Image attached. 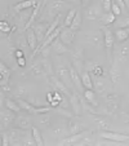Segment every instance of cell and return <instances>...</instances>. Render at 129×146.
<instances>
[{
    "mask_svg": "<svg viewBox=\"0 0 129 146\" xmlns=\"http://www.w3.org/2000/svg\"><path fill=\"white\" fill-rule=\"evenodd\" d=\"M31 136H32V138H34V141H35L36 146H44L43 136H41L40 131H39L36 127H32V128H31Z\"/></svg>",
    "mask_w": 129,
    "mask_h": 146,
    "instance_id": "obj_25",
    "label": "cell"
},
{
    "mask_svg": "<svg viewBox=\"0 0 129 146\" xmlns=\"http://www.w3.org/2000/svg\"><path fill=\"white\" fill-rule=\"evenodd\" d=\"M53 135H54L56 137H60V136H66V129H65V128H56V129L53 131Z\"/></svg>",
    "mask_w": 129,
    "mask_h": 146,
    "instance_id": "obj_46",
    "label": "cell"
},
{
    "mask_svg": "<svg viewBox=\"0 0 129 146\" xmlns=\"http://www.w3.org/2000/svg\"><path fill=\"white\" fill-rule=\"evenodd\" d=\"M114 1H115V3L121 8V11H123V14L124 13H128V9H126V5H125V1H124V0H114Z\"/></svg>",
    "mask_w": 129,
    "mask_h": 146,
    "instance_id": "obj_45",
    "label": "cell"
},
{
    "mask_svg": "<svg viewBox=\"0 0 129 146\" xmlns=\"http://www.w3.org/2000/svg\"><path fill=\"white\" fill-rule=\"evenodd\" d=\"M106 104H119V96L114 92H110V93H106L103 96Z\"/></svg>",
    "mask_w": 129,
    "mask_h": 146,
    "instance_id": "obj_33",
    "label": "cell"
},
{
    "mask_svg": "<svg viewBox=\"0 0 129 146\" xmlns=\"http://www.w3.org/2000/svg\"><path fill=\"white\" fill-rule=\"evenodd\" d=\"M47 100H48V102H52L53 100H54V97H53V93H52V92H48V93H47Z\"/></svg>",
    "mask_w": 129,
    "mask_h": 146,
    "instance_id": "obj_49",
    "label": "cell"
},
{
    "mask_svg": "<svg viewBox=\"0 0 129 146\" xmlns=\"http://www.w3.org/2000/svg\"><path fill=\"white\" fill-rule=\"evenodd\" d=\"M0 72H1V86H7L8 84V80L11 78V74H12V70L8 69L5 66V64H0Z\"/></svg>",
    "mask_w": 129,
    "mask_h": 146,
    "instance_id": "obj_21",
    "label": "cell"
},
{
    "mask_svg": "<svg viewBox=\"0 0 129 146\" xmlns=\"http://www.w3.org/2000/svg\"><path fill=\"white\" fill-rule=\"evenodd\" d=\"M57 74L58 78L62 80L65 84H66L69 88H72L71 84H74L71 80V76H70V69L67 66H63V65H58L57 66Z\"/></svg>",
    "mask_w": 129,
    "mask_h": 146,
    "instance_id": "obj_5",
    "label": "cell"
},
{
    "mask_svg": "<svg viewBox=\"0 0 129 146\" xmlns=\"http://www.w3.org/2000/svg\"><path fill=\"white\" fill-rule=\"evenodd\" d=\"M49 25L50 23H48V22H40V23H36V25L32 27V30L35 31V34H36V38H38V40H39V45L44 41Z\"/></svg>",
    "mask_w": 129,
    "mask_h": 146,
    "instance_id": "obj_6",
    "label": "cell"
},
{
    "mask_svg": "<svg viewBox=\"0 0 129 146\" xmlns=\"http://www.w3.org/2000/svg\"><path fill=\"white\" fill-rule=\"evenodd\" d=\"M94 121L98 124V127L101 128L102 131H111V128H110V121H107L106 119L96 116V118H94Z\"/></svg>",
    "mask_w": 129,
    "mask_h": 146,
    "instance_id": "obj_29",
    "label": "cell"
},
{
    "mask_svg": "<svg viewBox=\"0 0 129 146\" xmlns=\"http://www.w3.org/2000/svg\"><path fill=\"white\" fill-rule=\"evenodd\" d=\"M88 131H81V132L76 133V135H71L70 137H66L63 141H61V145H65V143H77L80 140H83V138L87 137V135H88Z\"/></svg>",
    "mask_w": 129,
    "mask_h": 146,
    "instance_id": "obj_14",
    "label": "cell"
},
{
    "mask_svg": "<svg viewBox=\"0 0 129 146\" xmlns=\"http://www.w3.org/2000/svg\"><path fill=\"white\" fill-rule=\"evenodd\" d=\"M84 98L92 106H98V101L96 98V93L93 89H84Z\"/></svg>",
    "mask_w": 129,
    "mask_h": 146,
    "instance_id": "obj_24",
    "label": "cell"
},
{
    "mask_svg": "<svg viewBox=\"0 0 129 146\" xmlns=\"http://www.w3.org/2000/svg\"><path fill=\"white\" fill-rule=\"evenodd\" d=\"M72 66L75 67V70H76L77 72H81L83 69H84V64H83V60H72ZM83 74V72H81Z\"/></svg>",
    "mask_w": 129,
    "mask_h": 146,
    "instance_id": "obj_37",
    "label": "cell"
},
{
    "mask_svg": "<svg viewBox=\"0 0 129 146\" xmlns=\"http://www.w3.org/2000/svg\"><path fill=\"white\" fill-rule=\"evenodd\" d=\"M111 5H112V0H102L103 12H111Z\"/></svg>",
    "mask_w": 129,
    "mask_h": 146,
    "instance_id": "obj_41",
    "label": "cell"
},
{
    "mask_svg": "<svg viewBox=\"0 0 129 146\" xmlns=\"http://www.w3.org/2000/svg\"><path fill=\"white\" fill-rule=\"evenodd\" d=\"M67 131H69L70 135H76V133L81 132V127H80V124L75 120H70L69 123V127H67Z\"/></svg>",
    "mask_w": 129,
    "mask_h": 146,
    "instance_id": "obj_28",
    "label": "cell"
},
{
    "mask_svg": "<svg viewBox=\"0 0 129 146\" xmlns=\"http://www.w3.org/2000/svg\"><path fill=\"white\" fill-rule=\"evenodd\" d=\"M110 78L114 84H118L121 80V74H120V70H119V66H118V62H116V61H114L112 66H111V69H110Z\"/></svg>",
    "mask_w": 129,
    "mask_h": 146,
    "instance_id": "obj_20",
    "label": "cell"
},
{
    "mask_svg": "<svg viewBox=\"0 0 129 146\" xmlns=\"http://www.w3.org/2000/svg\"><path fill=\"white\" fill-rule=\"evenodd\" d=\"M81 21H83L81 13H79V12H77L76 16H75V18H74V21H72V23H71V26H70V27H71L74 31L79 30V29L81 27Z\"/></svg>",
    "mask_w": 129,
    "mask_h": 146,
    "instance_id": "obj_32",
    "label": "cell"
},
{
    "mask_svg": "<svg viewBox=\"0 0 129 146\" xmlns=\"http://www.w3.org/2000/svg\"><path fill=\"white\" fill-rule=\"evenodd\" d=\"M69 69H70V76H71L72 83L75 84V87H76L77 89L83 91V89H84V87H83V83H81V79H80L79 72L75 70V67L72 66V65H71V66H69Z\"/></svg>",
    "mask_w": 129,
    "mask_h": 146,
    "instance_id": "obj_17",
    "label": "cell"
},
{
    "mask_svg": "<svg viewBox=\"0 0 129 146\" xmlns=\"http://www.w3.org/2000/svg\"><path fill=\"white\" fill-rule=\"evenodd\" d=\"M38 4V0H23V1H19L18 4L13 7V9L16 12H22V11H26V9H30L32 7H36Z\"/></svg>",
    "mask_w": 129,
    "mask_h": 146,
    "instance_id": "obj_16",
    "label": "cell"
},
{
    "mask_svg": "<svg viewBox=\"0 0 129 146\" xmlns=\"http://www.w3.org/2000/svg\"><path fill=\"white\" fill-rule=\"evenodd\" d=\"M126 30H128V33H129V27H128V29H126Z\"/></svg>",
    "mask_w": 129,
    "mask_h": 146,
    "instance_id": "obj_53",
    "label": "cell"
},
{
    "mask_svg": "<svg viewBox=\"0 0 129 146\" xmlns=\"http://www.w3.org/2000/svg\"><path fill=\"white\" fill-rule=\"evenodd\" d=\"M14 96H16V98H23L25 100V97L28 96V88L25 86H19L18 88L16 89V92H14Z\"/></svg>",
    "mask_w": 129,
    "mask_h": 146,
    "instance_id": "obj_31",
    "label": "cell"
},
{
    "mask_svg": "<svg viewBox=\"0 0 129 146\" xmlns=\"http://www.w3.org/2000/svg\"><path fill=\"white\" fill-rule=\"evenodd\" d=\"M102 31H103V41H105V47H106V52H107V58H108V61H111V53H112L114 43H115V35L106 26H102Z\"/></svg>",
    "mask_w": 129,
    "mask_h": 146,
    "instance_id": "obj_1",
    "label": "cell"
},
{
    "mask_svg": "<svg viewBox=\"0 0 129 146\" xmlns=\"http://www.w3.org/2000/svg\"><path fill=\"white\" fill-rule=\"evenodd\" d=\"M0 31H1L3 34L9 33V31H11V26H9V23L5 22V21H1V22H0Z\"/></svg>",
    "mask_w": 129,
    "mask_h": 146,
    "instance_id": "obj_43",
    "label": "cell"
},
{
    "mask_svg": "<svg viewBox=\"0 0 129 146\" xmlns=\"http://www.w3.org/2000/svg\"><path fill=\"white\" fill-rule=\"evenodd\" d=\"M81 83L84 89H94V83L92 80V76L88 71H84L81 74Z\"/></svg>",
    "mask_w": 129,
    "mask_h": 146,
    "instance_id": "obj_22",
    "label": "cell"
},
{
    "mask_svg": "<svg viewBox=\"0 0 129 146\" xmlns=\"http://www.w3.org/2000/svg\"><path fill=\"white\" fill-rule=\"evenodd\" d=\"M99 21H101L102 26H110V25H114L116 21V16L112 13V12H105L101 17H99Z\"/></svg>",
    "mask_w": 129,
    "mask_h": 146,
    "instance_id": "obj_18",
    "label": "cell"
},
{
    "mask_svg": "<svg viewBox=\"0 0 129 146\" xmlns=\"http://www.w3.org/2000/svg\"><path fill=\"white\" fill-rule=\"evenodd\" d=\"M19 104V106H21V109H23V110L28 111V113L32 114L34 109H35V105H32V104H30L28 101H26V100L23 98H18V101H17Z\"/></svg>",
    "mask_w": 129,
    "mask_h": 146,
    "instance_id": "obj_30",
    "label": "cell"
},
{
    "mask_svg": "<svg viewBox=\"0 0 129 146\" xmlns=\"http://www.w3.org/2000/svg\"><path fill=\"white\" fill-rule=\"evenodd\" d=\"M58 38L61 39V41H62V43H65L66 45H70V44L72 43V41H74L75 31L72 30L71 27H65V26H63Z\"/></svg>",
    "mask_w": 129,
    "mask_h": 146,
    "instance_id": "obj_7",
    "label": "cell"
},
{
    "mask_svg": "<svg viewBox=\"0 0 129 146\" xmlns=\"http://www.w3.org/2000/svg\"><path fill=\"white\" fill-rule=\"evenodd\" d=\"M114 25L116 26V29H128L129 27V17H124V18L115 21Z\"/></svg>",
    "mask_w": 129,
    "mask_h": 146,
    "instance_id": "obj_34",
    "label": "cell"
},
{
    "mask_svg": "<svg viewBox=\"0 0 129 146\" xmlns=\"http://www.w3.org/2000/svg\"><path fill=\"white\" fill-rule=\"evenodd\" d=\"M125 1V5H126V9H128V12H129V0H124Z\"/></svg>",
    "mask_w": 129,
    "mask_h": 146,
    "instance_id": "obj_52",
    "label": "cell"
},
{
    "mask_svg": "<svg viewBox=\"0 0 129 146\" xmlns=\"http://www.w3.org/2000/svg\"><path fill=\"white\" fill-rule=\"evenodd\" d=\"M5 108L9 109V110L14 111V113H18L21 110V106H19L18 102L13 101L12 98H5Z\"/></svg>",
    "mask_w": 129,
    "mask_h": 146,
    "instance_id": "obj_27",
    "label": "cell"
},
{
    "mask_svg": "<svg viewBox=\"0 0 129 146\" xmlns=\"http://www.w3.org/2000/svg\"><path fill=\"white\" fill-rule=\"evenodd\" d=\"M14 56H16V58H21V57H23V52L21 49H17L14 52Z\"/></svg>",
    "mask_w": 129,
    "mask_h": 146,
    "instance_id": "obj_48",
    "label": "cell"
},
{
    "mask_svg": "<svg viewBox=\"0 0 129 146\" xmlns=\"http://www.w3.org/2000/svg\"><path fill=\"white\" fill-rule=\"evenodd\" d=\"M81 1L83 0H71V3L75 4V5H81Z\"/></svg>",
    "mask_w": 129,
    "mask_h": 146,
    "instance_id": "obj_51",
    "label": "cell"
},
{
    "mask_svg": "<svg viewBox=\"0 0 129 146\" xmlns=\"http://www.w3.org/2000/svg\"><path fill=\"white\" fill-rule=\"evenodd\" d=\"M92 74H94L97 78H101V76H103V69H102L99 65H97V66L94 67V70H93Z\"/></svg>",
    "mask_w": 129,
    "mask_h": 146,
    "instance_id": "obj_44",
    "label": "cell"
},
{
    "mask_svg": "<svg viewBox=\"0 0 129 146\" xmlns=\"http://www.w3.org/2000/svg\"><path fill=\"white\" fill-rule=\"evenodd\" d=\"M111 12H112V13L115 14L116 17L120 16V14H123V11H121V8L115 3V1H114V0H112V5H111Z\"/></svg>",
    "mask_w": 129,
    "mask_h": 146,
    "instance_id": "obj_40",
    "label": "cell"
},
{
    "mask_svg": "<svg viewBox=\"0 0 129 146\" xmlns=\"http://www.w3.org/2000/svg\"><path fill=\"white\" fill-rule=\"evenodd\" d=\"M50 111V109L48 108V106H39V108H35L34 109V111H32V114L34 115H43V114H47V113H49Z\"/></svg>",
    "mask_w": 129,
    "mask_h": 146,
    "instance_id": "obj_36",
    "label": "cell"
},
{
    "mask_svg": "<svg viewBox=\"0 0 129 146\" xmlns=\"http://www.w3.org/2000/svg\"><path fill=\"white\" fill-rule=\"evenodd\" d=\"M102 9L99 8V5H91V7H87V9H85L84 12V17L88 21H94V19L99 18V17L102 16Z\"/></svg>",
    "mask_w": 129,
    "mask_h": 146,
    "instance_id": "obj_8",
    "label": "cell"
},
{
    "mask_svg": "<svg viewBox=\"0 0 129 146\" xmlns=\"http://www.w3.org/2000/svg\"><path fill=\"white\" fill-rule=\"evenodd\" d=\"M50 48H52V49L54 50L57 54H63V53H67V52H69V48H67V45L65 44V43H62L60 38H57L52 43V44H50Z\"/></svg>",
    "mask_w": 129,
    "mask_h": 146,
    "instance_id": "obj_15",
    "label": "cell"
},
{
    "mask_svg": "<svg viewBox=\"0 0 129 146\" xmlns=\"http://www.w3.org/2000/svg\"><path fill=\"white\" fill-rule=\"evenodd\" d=\"M97 65H98V64H96V62H93V61H87V62L84 64V69H85V71L93 72L94 67H96Z\"/></svg>",
    "mask_w": 129,
    "mask_h": 146,
    "instance_id": "obj_39",
    "label": "cell"
},
{
    "mask_svg": "<svg viewBox=\"0 0 129 146\" xmlns=\"http://www.w3.org/2000/svg\"><path fill=\"white\" fill-rule=\"evenodd\" d=\"M84 40H85V43H88V44L92 45V47L99 48L101 47L102 38H101V35H99V33H97V31H92V33L85 34Z\"/></svg>",
    "mask_w": 129,
    "mask_h": 146,
    "instance_id": "obj_9",
    "label": "cell"
},
{
    "mask_svg": "<svg viewBox=\"0 0 129 146\" xmlns=\"http://www.w3.org/2000/svg\"><path fill=\"white\" fill-rule=\"evenodd\" d=\"M120 47H119L118 52H116V56H115V61L116 62H123L125 61L126 58L129 57V43L125 41V43H120Z\"/></svg>",
    "mask_w": 129,
    "mask_h": 146,
    "instance_id": "obj_12",
    "label": "cell"
},
{
    "mask_svg": "<svg viewBox=\"0 0 129 146\" xmlns=\"http://www.w3.org/2000/svg\"><path fill=\"white\" fill-rule=\"evenodd\" d=\"M102 138L105 140H111V141H115V142H126L129 141V136L128 135H124V133H118V132H112V131H102L99 133Z\"/></svg>",
    "mask_w": 129,
    "mask_h": 146,
    "instance_id": "obj_3",
    "label": "cell"
},
{
    "mask_svg": "<svg viewBox=\"0 0 129 146\" xmlns=\"http://www.w3.org/2000/svg\"><path fill=\"white\" fill-rule=\"evenodd\" d=\"M17 121V125H18V128H21V129H25V131H28L32 128V123H31V119L28 118V116H18V118L16 119Z\"/></svg>",
    "mask_w": 129,
    "mask_h": 146,
    "instance_id": "obj_19",
    "label": "cell"
},
{
    "mask_svg": "<svg viewBox=\"0 0 129 146\" xmlns=\"http://www.w3.org/2000/svg\"><path fill=\"white\" fill-rule=\"evenodd\" d=\"M72 58L74 60H83V48H76L72 50Z\"/></svg>",
    "mask_w": 129,
    "mask_h": 146,
    "instance_id": "obj_42",
    "label": "cell"
},
{
    "mask_svg": "<svg viewBox=\"0 0 129 146\" xmlns=\"http://www.w3.org/2000/svg\"><path fill=\"white\" fill-rule=\"evenodd\" d=\"M16 115H14V111L9 110V109H7V110H3L1 111V129H7V128H9L12 125V124L16 121Z\"/></svg>",
    "mask_w": 129,
    "mask_h": 146,
    "instance_id": "obj_4",
    "label": "cell"
},
{
    "mask_svg": "<svg viewBox=\"0 0 129 146\" xmlns=\"http://www.w3.org/2000/svg\"><path fill=\"white\" fill-rule=\"evenodd\" d=\"M26 40H27V43H28V47L35 52L39 47V40H38V38H36V34L32 29H27V30H26Z\"/></svg>",
    "mask_w": 129,
    "mask_h": 146,
    "instance_id": "obj_13",
    "label": "cell"
},
{
    "mask_svg": "<svg viewBox=\"0 0 129 146\" xmlns=\"http://www.w3.org/2000/svg\"><path fill=\"white\" fill-rule=\"evenodd\" d=\"M76 13H77V11H76L75 8L69 9V12H67L66 17H65V21H63V26H65V27H70V26H71L72 21H74L75 16H76Z\"/></svg>",
    "mask_w": 129,
    "mask_h": 146,
    "instance_id": "obj_26",
    "label": "cell"
},
{
    "mask_svg": "<svg viewBox=\"0 0 129 146\" xmlns=\"http://www.w3.org/2000/svg\"><path fill=\"white\" fill-rule=\"evenodd\" d=\"M89 4H91V0H83V1H81V5L83 7H89Z\"/></svg>",
    "mask_w": 129,
    "mask_h": 146,
    "instance_id": "obj_50",
    "label": "cell"
},
{
    "mask_svg": "<svg viewBox=\"0 0 129 146\" xmlns=\"http://www.w3.org/2000/svg\"><path fill=\"white\" fill-rule=\"evenodd\" d=\"M65 9H70L69 4L66 1H63V0H54L52 1L49 7H48V17H57L60 13H62V11Z\"/></svg>",
    "mask_w": 129,
    "mask_h": 146,
    "instance_id": "obj_2",
    "label": "cell"
},
{
    "mask_svg": "<svg viewBox=\"0 0 129 146\" xmlns=\"http://www.w3.org/2000/svg\"><path fill=\"white\" fill-rule=\"evenodd\" d=\"M94 89H96V92H98V93H105V91H106V87H105L103 80H101L98 78V79L96 80V83H94Z\"/></svg>",
    "mask_w": 129,
    "mask_h": 146,
    "instance_id": "obj_35",
    "label": "cell"
},
{
    "mask_svg": "<svg viewBox=\"0 0 129 146\" xmlns=\"http://www.w3.org/2000/svg\"><path fill=\"white\" fill-rule=\"evenodd\" d=\"M114 35H115V39L119 43H125L129 40V33L126 29H116Z\"/></svg>",
    "mask_w": 129,
    "mask_h": 146,
    "instance_id": "obj_23",
    "label": "cell"
},
{
    "mask_svg": "<svg viewBox=\"0 0 129 146\" xmlns=\"http://www.w3.org/2000/svg\"><path fill=\"white\" fill-rule=\"evenodd\" d=\"M101 1H102V0H101Z\"/></svg>",
    "mask_w": 129,
    "mask_h": 146,
    "instance_id": "obj_54",
    "label": "cell"
},
{
    "mask_svg": "<svg viewBox=\"0 0 129 146\" xmlns=\"http://www.w3.org/2000/svg\"><path fill=\"white\" fill-rule=\"evenodd\" d=\"M56 109H57V111L61 114V115L66 116V118H70V119L72 118V113L67 108H56Z\"/></svg>",
    "mask_w": 129,
    "mask_h": 146,
    "instance_id": "obj_38",
    "label": "cell"
},
{
    "mask_svg": "<svg viewBox=\"0 0 129 146\" xmlns=\"http://www.w3.org/2000/svg\"><path fill=\"white\" fill-rule=\"evenodd\" d=\"M50 80H52V86L54 87L57 91H60V92H62L63 94L66 97H70L71 96V93H70V88L65 84V83L62 82V80L60 79V78H57V76H54V75H52L50 76Z\"/></svg>",
    "mask_w": 129,
    "mask_h": 146,
    "instance_id": "obj_10",
    "label": "cell"
},
{
    "mask_svg": "<svg viewBox=\"0 0 129 146\" xmlns=\"http://www.w3.org/2000/svg\"><path fill=\"white\" fill-rule=\"evenodd\" d=\"M69 100H70V105H71L74 114H75V115H80V114H81V110H83V108H81V100H80V97L77 96L76 92H72L71 96L69 97Z\"/></svg>",
    "mask_w": 129,
    "mask_h": 146,
    "instance_id": "obj_11",
    "label": "cell"
},
{
    "mask_svg": "<svg viewBox=\"0 0 129 146\" xmlns=\"http://www.w3.org/2000/svg\"><path fill=\"white\" fill-rule=\"evenodd\" d=\"M17 62H18V66H19V67H25V66H26V60H25V57L17 58Z\"/></svg>",
    "mask_w": 129,
    "mask_h": 146,
    "instance_id": "obj_47",
    "label": "cell"
}]
</instances>
